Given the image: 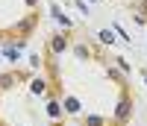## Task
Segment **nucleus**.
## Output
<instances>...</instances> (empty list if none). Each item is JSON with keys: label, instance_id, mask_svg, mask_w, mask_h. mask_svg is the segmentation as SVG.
Here are the masks:
<instances>
[{"label": "nucleus", "instance_id": "f257e3e1", "mask_svg": "<svg viewBox=\"0 0 147 126\" xmlns=\"http://www.w3.org/2000/svg\"><path fill=\"white\" fill-rule=\"evenodd\" d=\"M127 111H129V103H121V106H118V117H124Z\"/></svg>", "mask_w": 147, "mask_h": 126}]
</instances>
